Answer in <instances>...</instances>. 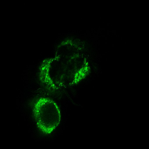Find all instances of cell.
Segmentation results:
<instances>
[{
  "instance_id": "cell-2",
  "label": "cell",
  "mask_w": 149,
  "mask_h": 149,
  "mask_svg": "<svg viewBox=\"0 0 149 149\" xmlns=\"http://www.w3.org/2000/svg\"><path fill=\"white\" fill-rule=\"evenodd\" d=\"M46 60L39 72L40 81L48 89L55 91L65 88L66 66L65 64L58 63L55 59Z\"/></svg>"
},
{
  "instance_id": "cell-1",
  "label": "cell",
  "mask_w": 149,
  "mask_h": 149,
  "mask_svg": "<svg viewBox=\"0 0 149 149\" xmlns=\"http://www.w3.org/2000/svg\"><path fill=\"white\" fill-rule=\"evenodd\" d=\"M33 111L38 128L45 134L51 133L60 123L59 108L49 98L42 97L38 99L35 103Z\"/></svg>"
}]
</instances>
